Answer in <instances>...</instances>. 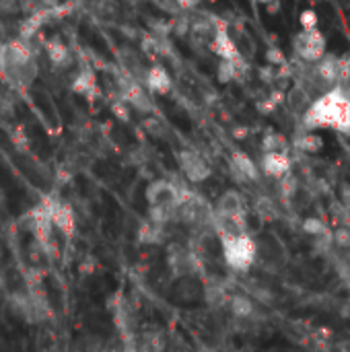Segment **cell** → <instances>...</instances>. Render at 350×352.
<instances>
[{
  "mask_svg": "<svg viewBox=\"0 0 350 352\" xmlns=\"http://www.w3.org/2000/svg\"><path fill=\"white\" fill-rule=\"evenodd\" d=\"M349 136H350V134H349Z\"/></svg>",
  "mask_w": 350,
  "mask_h": 352,
  "instance_id": "obj_43",
  "label": "cell"
},
{
  "mask_svg": "<svg viewBox=\"0 0 350 352\" xmlns=\"http://www.w3.org/2000/svg\"><path fill=\"white\" fill-rule=\"evenodd\" d=\"M39 4H41L43 8H56V6L60 4V0H39Z\"/></svg>",
  "mask_w": 350,
  "mask_h": 352,
  "instance_id": "obj_38",
  "label": "cell"
},
{
  "mask_svg": "<svg viewBox=\"0 0 350 352\" xmlns=\"http://www.w3.org/2000/svg\"><path fill=\"white\" fill-rule=\"evenodd\" d=\"M262 146H264V153H287L289 142L281 132H266Z\"/></svg>",
  "mask_w": 350,
  "mask_h": 352,
  "instance_id": "obj_23",
  "label": "cell"
},
{
  "mask_svg": "<svg viewBox=\"0 0 350 352\" xmlns=\"http://www.w3.org/2000/svg\"><path fill=\"white\" fill-rule=\"evenodd\" d=\"M212 229L219 237H239L250 233L248 214H225L217 212L212 217Z\"/></svg>",
  "mask_w": 350,
  "mask_h": 352,
  "instance_id": "obj_8",
  "label": "cell"
},
{
  "mask_svg": "<svg viewBox=\"0 0 350 352\" xmlns=\"http://www.w3.org/2000/svg\"><path fill=\"white\" fill-rule=\"evenodd\" d=\"M10 140H12V144H14L17 148H21V151L29 148V138H27V134L23 132V128H14V130L10 132Z\"/></svg>",
  "mask_w": 350,
  "mask_h": 352,
  "instance_id": "obj_33",
  "label": "cell"
},
{
  "mask_svg": "<svg viewBox=\"0 0 350 352\" xmlns=\"http://www.w3.org/2000/svg\"><path fill=\"white\" fill-rule=\"evenodd\" d=\"M182 287H177V295L182 297V299H186V301H194V299H198L200 297V285H198V280L194 278V276H182V283H179Z\"/></svg>",
  "mask_w": 350,
  "mask_h": 352,
  "instance_id": "obj_24",
  "label": "cell"
},
{
  "mask_svg": "<svg viewBox=\"0 0 350 352\" xmlns=\"http://www.w3.org/2000/svg\"><path fill=\"white\" fill-rule=\"evenodd\" d=\"M338 82H350V54L338 56Z\"/></svg>",
  "mask_w": 350,
  "mask_h": 352,
  "instance_id": "obj_30",
  "label": "cell"
},
{
  "mask_svg": "<svg viewBox=\"0 0 350 352\" xmlns=\"http://www.w3.org/2000/svg\"><path fill=\"white\" fill-rule=\"evenodd\" d=\"M68 2H70V0H68Z\"/></svg>",
  "mask_w": 350,
  "mask_h": 352,
  "instance_id": "obj_42",
  "label": "cell"
},
{
  "mask_svg": "<svg viewBox=\"0 0 350 352\" xmlns=\"http://www.w3.org/2000/svg\"><path fill=\"white\" fill-rule=\"evenodd\" d=\"M12 307L25 322H43L52 316L45 297L33 289L27 293L12 295Z\"/></svg>",
  "mask_w": 350,
  "mask_h": 352,
  "instance_id": "obj_4",
  "label": "cell"
},
{
  "mask_svg": "<svg viewBox=\"0 0 350 352\" xmlns=\"http://www.w3.org/2000/svg\"><path fill=\"white\" fill-rule=\"evenodd\" d=\"M144 128H146V132H149L151 136H155V138H161V136L165 134V132H163L165 128H163V124H161L157 118H146V120H144Z\"/></svg>",
  "mask_w": 350,
  "mask_h": 352,
  "instance_id": "obj_32",
  "label": "cell"
},
{
  "mask_svg": "<svg viewBox=\"0 0 350 352\" xmlns=\"http://www.w3.org/2000/svg\"><path fill=\"white\" fill-rule=\"evenodd\" d=\"M217 212H225V214H248L245 212V200L237 190H227L219 196L217 200Z\"/></svg>",
  "mask_w": 350,
  "mask_h": 352,
  "instance_id": "obj_17",
  "label": "cell"
},
{
  "mask_svg": "<svg viewBox=\"0 0 350 352\" xmlns=\"http://www.w3.org/2000/svg\"><path fill=\"white\" fill-rule=\"evenodd\" d=\"M264 58H266L268 66H287V58L281 47H268Z\"/></svg>",
  "mask_w": 350,
  "mask_h": 352,
  "instance_id": "obj_29",
  "label": "cell"
},
{
  "mask_svg": "<svg viewBox=\"0 0 350 352\" xmlns=\"http://www.w3.org/2000/svg\"><path fill=\"white\" fill-rule=\"evenodd\" d=\"M146 202L149 208H177V204L182 202V192L177 186H173L167 179H155L149 184L146 192Z\"/></svg>",
  "mask_w": 350,
  "mask_h": 352,
  "instance_id": "obj_6",
  "label": "cell"
},
{
  "mask_svg": "<svg viewBox=\"0 0 350 352\" xmlns=\"http://www.w3.org/2000/svg\"><path fill=\"white\" fill-rule=\"evenodd\" d=\"M223 260L233 272H248L258 260V241L248 233L239 237H221Z\"/></svg>",
  "mask_w": 350,
  "mask_h": 352,
  "instance_id": "obj_2",
  "label": "cell"
},
{
  "mask_svg": "<svg viewBox=\"0 0 350 352\" xmlns=\"http://www.w3.org/2000/svg\"><path fill=\"white\" fill-rule=\"evenodd\" d=\"M19 2H21V0H0V14H14V12H21Z\"/></svg>",
  "mask_w": 350,
  "mask_h": 352,
  "instance_id": "obj_34",
  "label": "cell"
},
{
  "mask_svg": "<svg viewBox=\"0 0 350 352\" xmlns=\"http://www.w3.org/2000/svg\"><path fill=\"white\" fill-rule=\"evenodd\" d=\"M111 113L120 120V122H130V113H132V107L120 97V99H116V101H111Z\"/></svg>",
  "mask_w": 350,
  "mask_h": 352,
  "instance_id": "obj_27",
  "label": "cell"
},
{
  "mask_svg": "<svg viewBox=\"0 0 350 352\" xmlns=\"http://www.w3.org/2000/svg\"><path fill=\"white\" fill-rule=\"evenodd\" d=\"M303 231L309 235V237H316V239H328V241H332V231H330V227L326 225V221H322V219H316V217H309V219H305L303 221Z\"/></svg>",
  "mask_w": 350,
  "mask_h": 352,
  "instance_id": "obj_21",
  "label": "cell"
},
{
  "mask_svg": "<svg viewBox=\"0 0 350 352\" xmlns=\"http://www.w3.org/2000/svg\"><path fill=\"white\" fill-rule=\"evenodd\" d=\"M50 21H54L50 8H43V6H41V8L33 10V12L27 14V19L21 23V27H19V37L25 39V41H33V37H35V35L41 31V27L47 25Z\"/></svg>",
  "mask_w": 350,
  "mask_h": 352,
  "instance_id": "obj_15",
  "label": "cell"
},
{
  "mask_svg": "<svg viewBox=\"0 0 350 352\" xmlns=\"http://www.w3.org/2000/svg\"><path fill=\"white\" fill-rule=\"evenodd\" d=\"M303 128H334L342 134H350V97L342 87H334L322 93L309 103L303 113Z\"/></svg>",
  "mask_w": 350,
  "mask_h": 352,
  "instance_id": "obj_1",
  "label": "cell"
},
{
  "mask_svg": "<svg viewBox=\"0 0 350 352\" xmlns=\"http://www.w3.org/2000/svg\"><path fill=\"white\" fill-rule=\"evenodd\" d=\"M340 198H342V204L350 208V184L347 186H342V190H340Z\"/></svg>",
  "mask_w": 350,
  "mask_h": 352,
  "instance_id": "obj_37",
  "label": "cell"
},
{
  "mask_svg": "<svg viewBox=\"0 0 350 352\" xmlns=\"http://www.w3.org/2000/svg\"><path fill=\"white\" fill-rule=\"evenodd\" d=\"M175 2H177V4H179L182 8H192V6H194V4H196L198 0H175Z\"/></svg>",
  "mask_w": 350,
  "mask_h": 352,
  "instance_id": "obj_39",
  "label": "cell"
},
{
  "mask_svg": "<svg viewBox=\"0 0 350 352\" xmlns=\"http://www.w3.org/2000/svg\"><path fill=\"white\" fill-rule=\"evenodd\" d=\"M171 74L163 64H153L151 68L144 70V87L149 93L155 95H167L171 91Z\"/></svg>",
  "mask_w": 350,
  "mask_h": 352,
  "instance_id": "obj_13",
  "label": "cell"
},
{
  "mask_svg": "<svg viewBox=\"0 0 350 352\" xmlns=\"http://www.w3.org/2000/svg\"><path fill=\"white\" fill-rule=\"evenodd\" d=\"M43 45H45V54H47V58H50V62H52L54 66H58V68H68V66H70V62H72L70 47H68L58 35L45 39Z\"/></svg>",
  "mask_w": 350,
  "mask_h": 352,
  "instance_id": "obj_16",
  "label": "cell"
},
{
  "mask_svg": "<svg viewBox=\"0 0 350 352\" xmlns=\"http://www.w3.org/2000/svg\"><path fill=\"white\" fill-rule=\"evenodd\" d=\"M39 204L45 208L50 221L54 223V227L66 235V237H72L74 229H76V217H74V210L70 204H66L64 200H60L58 196H45L39 200Z\"/></svg>",
  "mask_w": 350,
  "mask_h": 352,
  "instance_id": "obj_5",
  "label": "cell"
},
{
  "mask_svg": "<svg viewBox=\"0 0 350 352\" xmlns=\"http://www.w3.org/2000/svg\"><path fill=\"white\" fill-rule=\"evenodd\" d=\"M39 0H21L19 2V6H21V12H25V14H31L33 10H37L35 8V4H37Z\"/></svg>",
  "mask_w": 350,
  "mask_h": 352,
  "instance_id": "obj_36",
  "label": "cell"
},
{
  "mask_svg": "<svg viewBox=\"0 0 350 352\" xmlns=\"http://www.w3.org/2000/svg\"><path fill=\"white\" fill-rule=\"evenodd\" d=\"M70 89L87 99H95L99 95V85H97V74L89 64H83L80 70L72 76L70 80Z\"/></svg>",
  "mask_w": 350,
  "mask_h": 352,
  "instance_id": "obj_12",
  "label": "cell"
},
{
  "mask_svg": "<svg viewBox=\"0 0 350 352\" xmlns=\"http://www.w3.org/2000/svg\"><path fill=\"white\" fill-rule=\"evenodd\" d=\"M227 305H229V311L235 320H252L256 314V301L245 293L231 295Z\"/></svg>",
  "mask_w": 350,
  "mask_h": 352,
  "instance_id": "obj_18",
  "label": "cell"
},
{
  "mask_svg": "<svg viewBox=\"0 0 350 352\" xmlns=\"http://www.w3.org/2000/svg\"><path fill=\"white\" fill-rule=\"evenodd\" d=\"M278 192L285 200H293L299 194V179L293 173L285 175L283 179H278Z\"/></svg>",
  "mask_w": 350,
  "mask_h": 352,
  "instance_id": "obj_26",
  "label": "cell"
},
{
  "mask_svg": "<svg viewBox=\"0 0 350 352\" xmlns=\"http://www.w3.org/2000/svg\"><path fill=\"white\" fill-rule=\"evenodd\" d=\"M231 175L239 182V184H252V182H258L262 171L260 167L256 165V161L243 153V151H235L231 155Z\"/></svg>",
  "mask_w": 350,
  "mask_h": 352,
  "instance_id": "obj_9",
  "label": "cell"
},
{
  "mask_svg": "<svg viewBox=\"0 0 350 352\" xmlns=\"http://www.w3.org/2000/svg\"><path fill=\"white\" fill-rule=\"evenodd\" d=\"M332 243L340 250H350V227H340L332 235Z\"/></svg>",
  "mask_w": 350,
  "mask_h": 352,
  "instance_id": "obj_28",
  "label": "cell"
},
{
  "mask_svg": "<svg viewBox=\"0 0 350 352\" xmlns=\"http://www.w3.org/2000/svg\"><path fill=\"white\" fill-rule=\"evenodd\" d=\"M12 111H14V103H12L10 95L0 93V113H2V116H8V113H12Z\"/></svg>",
  "mask_w": 350,
  "mask_h": 352,
  "instance_id": "obj_35",
  "label": "cell"
},
{
  "mask_svg": "<svg viewBox=\"0 0 350 352\" xmlns=\"http://www.w3.org/2000/svg\"><path fill=\"white\" fill-rule=\"evenodd\" d=\"M126 352H134V351H126Z\"/></svg>",
  "mask_w": 350,
  "mask_h": 352,
  "instance_id": "obj_41",
  "label": "cell"
},
{
  "mask_svg": "<svg viewBox=\"0 0 350 352\" xmlns=\"http://www.w3.org/2000/svg\"><path fill=\"white\" fill-rule=\"evenodd\" d=\"M328 41L326 35L320 29H301L295 37H293V50L295 56L305 62V64H316L320 62L328 52Z\"/></svg>",
  "mask_w": 350,
  "mask_h": 352,
  "instance_id": "obj_3",
  "label": "cell"
},
{
  "mask_svg": "<svg viewBox=\"0 0 350 352\" xmlns=\"http://www.w3.org/2000/svg\"><path fill=\"white\" fill-rule=\"evenodd\" d=\"M245 289H248V295H250L254 301H258V303H272V301H274L272 291H270L266 285L258 283V280H250Z\"/></svg>",
  "mask_w": 350,
  "mask_h": 352,
  "instance_id": "obj_25",
  "label": "cell"
},
{
  "mask_svg": "<svg viewBox=\"0 0 350 352\" xmlns=\"http://www.w3.org/2000/svg\"><path fill=\"white\" fill-rule=\"evenodd\" d=\"M293 169V161L289 157V153H264L262 161H260V171L266 177L272 179H283L285 175H289Z\"/></svg>",
  "mask_w": 350,
  "mask_h": 352,
  "instance_id": "obj_10",
  "label": "cell"
},
{
  "mask_svg": "<svg viewBox=\"0 0 350 352\" xmlns=\"http://www.w3.org/2000/svg\"><path fill=\"white\" fill-rule=\"evenodd\" d=\"M314 78H318L328 91L334 89L338 85V56L334 54H326L320 62L314 64Z\"/></svg>",
  "mask_w": 350,
  "mask_h": 352,
  "instance_id": "obj_14",
  "label": "cell"
},
{
  "mask_svg": "<svg viewBox=\"0 0 350 352\" xmlns=\"http://www.w3.org/2000/svg\"><path fill=\"white\" fill-rule=\"evenodd\" d=\"M177 163H179V169L186 175V179L192 182V184H202L212 175L210 163L200 153H196L192 148L179 151L177 153Z\"/></svg>",
  "mask_w": 350,
  "mask_h": 352,
  "instance_id": "obj_7",
  "label": "cell"
},
{
  "mask_svg": "<svg viewBox=\"0 0 350 352\" xmlns=\"http://www.w3.org/2000/svg\"><path fill=\"white\" fill-rule=\"evenodd\" d=\"M163 229L161 225L153 223V221H144L138 229V239L142 243H161V237H163Z\"/></svg>",
  "mask_w": 350,
  "mask_h": 352,
  "instance_id": "obj_22",
  "label": "cell"
},
{
  "mask_svg": "<svg viewBox=\"0 0 350 352\" xmlns=\"http://www.w3.org/2000/svg\"><path fill=\"white\" fill-rule=\"evenodd\" d=\"M212 52L221 60H227V62H243L237 43L233 41V37L229 35V31L225 27H217V31L212 35Z\"/></svg>",
  "mask_w": 350,
  "mask_h": 352,
  "instance_id": "obj_11",
  "label": "cell"
},
{
  "mask_svg": "<svg viewBox=\"0 0 350 352\" xmlns=\"http://www.w3.org/2000/svg\"><path fill=\"white\" fill-rule=\"evenodd\" d=\"M295 146L305 155H316V153H320L324 148V138L320 134L311 132V130H305L295 138Z\"/></svg>",
  "mask_w": 350,
  "mask_h": 352,
  "instance_id": "obj_19",
  "label": "cell"
},
{
  "mask_svg": "<svg viewBox=\"0 0 350 352\" xmlns=\"http://www.w3.org/2000/svg\"><path fill=\"white\" fill-rule=\"evenodd\" d=\"M318 12L316 10H311V8H307V10H303L301 14H299V25H301V29H318Z\"/></svg>",
  "mask_w": 350,
  "mask_h": 352,
  "instance_id": "obj_31",
  "label": "cell"
},
{
  "mask_svg": "<svg viewBox=\"0 0 350 352\" xmlns=\"http://www.w3.org/2000/svg\"><path fill=\"white\" fill-rule=\"evenodd\" d=\"M258 2H264V4H268V2H272V0H258Z\"/></svg>",
  "mask_w": 350,
  "mask_h": 352,
  "instance_id": "obj_40",
  "label": "cell"
},
{
  "mask_svg": "<svg viewBox=\"0 0 350 352\" xmlns=\"http://www.w3.org/2000/svg\"><path fill=\"white\" fill-rule=\"evenodd\" d=\"M243 70H245L243 62H227V60H221V64L217 66V78H219V82H231V80L241 78Z\"/></svg>",
  "mask_w": 350,
  "mask_h": 352,
  "instance_id": "obj_20",
  "label": "cell"
}]
</instances>
